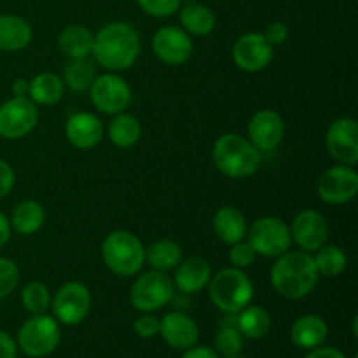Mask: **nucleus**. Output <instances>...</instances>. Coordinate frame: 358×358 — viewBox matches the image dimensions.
Masks as SVG:
<instances>
[{"instance_id":"f257e3e1","label":"nucleus","mask_w":358,"mask_h":358,"mask_svg":"<svg viewBox=\"0 0 358 358\" xmlns=\"http://www.w3.org/2000/svg\"><path fill=\"white\" fill-rule=\"evenodd\" d=\"M142 49L140 35L129 23L115 21L108 23L94 35L93 52L94 62L103 69L119 72L126 70L136 62Z\"/></svg>"},{"instance_id":"f03ea898","label":"nucleus","mask_w":358,"mask_h":358,"mask_svg":"<svg viewBox=\"0 0 358 358\" xmlns=\"http://www.w3.org/2000/svg\"><path fill=\"white\" fill-rule=\"evenodd\" d=\"M271 268V285L290 301L310 296L318 283V271L308 252H285Z\"/></svg>"},{"instance_id":"7ed1b4c3","label":"nucleus","mask_w":358,"mask_h":358,"mask_svg":"<svg viewBox=\"0 0 358 358\" xmlns=\"http://www.w3.org/2000/svg\"><path fill=\"white\" fill-rule=\"evenodd\" d=\"M217 170L229 178L252 177L261 166V152L238 133H224L212 149Z\"/></svg>"},{"instance_id":"20e7f679","label":"nucleus","mask_w":358,"mask_h":358,"mask_svg":"<svg viewBox=\"0 0 358 358\" xmlns=\"http://www.w3.org/2000/svg\"><path fill=\"white\" fill-rule=\"evenodd\" d=\"M210 299L227 315H236L248 306L254 297L250 278L238 268L220 269L208 282Z\"/></svg>"},{"instance_id":"39448f33","label":"nucleus","mask_w":358,"mask_h":358,"mask_svg":"<svg viewBox=\"0 0 358 358\" xmlns=\"http://www.w3.org/2000/svg\"><path fill=\"white\" fill-rule=\"evenodd\" d=\"M105 266L119 276H131L145 264V247L129 231H114L101 243Z\"/></svg>"},{"instance_id":"423d86ee","label":"nucleus","mask_w":358,"mask_h":358,"mask_svg":"<svg viewBox=\"0 0 358 358\" xmlns=\"http://www.w3.org/2000/svg\"><path fill=\"white\" fill-rule=\"evenodd\" d=\"M175 297V283L163 271H149L135 280L129 290V301L133 308L143 313L157 311Z\"/></svg>"},{"instance_id":"0eeeda50","label":"nucleus","mask_w":358,"mask_h":358,"mask_svg":"<svg viewBox=\"0 0 358 358\" xmlns=\"http://www.w3.org/2000/svg\"><path fill=\"white\" fill-rule=\"evenodd\" d=\"M62 339L59 325L49 315H34L21 325L17 345L28 357H45L56 350Z\"/></svg>"},{"instance_id":"6e6552de","label":"nucleus","mask_w":358,"mask_h":358,"mask_svg":"<svg viewBox=\"0 0 358 358\" xmlns=\"http://www.w3.org/2000/svg\"><path fill=\"white\" fill-rule=\"evenodd\" d=\"M247 238L255 254L275 259L289 252L292 245L290 227L278 217H262L247 229Z\"/></svg>"},{"instance_id":"1a4fd4ad","label":"nucleus","mask_w":358,"mask_h":358,"mask_svg":"<svg viewBox=\"0 0 358 358\" xmlns=\"http://www.w3.org/2000/svg\"><path fill=\"white\" fill-rule=\"evenodd\" d=\"M38 122V110L28 96H14L0 105V136L20 140L34 131Z\"/></svg>"},{"instance_id":"9d476101","label":"nucleus","mask_w":358,"mask_h":358,"mask_svg":"<svg viewBox=\"0 0 358 358\" xmlns=\"http://www.w3.org/2000/svg\"><path fill=\"white\" fill-rule=\"evenodd\" d=\"M52 315L65 325H77L91 310V292L84 283L69 282L59 287L51 301Z\"/></svg>"},{"instance_id":"9b49d317","label":"nucleus","mask_w":358,"mask_h":358,"mask_svg":"<svg viewBox=\"0 0 358 358\" xmlns=\"http://www.w3.org/2000/svg\"><path fill=\"white\" fill-rule=\"evenodd\" d=\"M90 96L94 107L108 115L121 114L131 103V87L122 77L105 73L96 77L90 87Z\"/></svg>"},{"instance_id":"f8f14e48","label":"nucleus","mask_w":358,"mask_h":358,"mask_svg":"<svg viewBox=\"0 0 358 358\" xmlns=\"http://www.w3.org/2000/svg\"><path fill=\"white\" fill-rule=\"evenodd\" d=\"M320 199L329 205H345L358 194V173L352 166L329 168L317 184Z\"/></svg>"},{"instance_id":"ddd939ff","label":"nucleus","mask_w":358,"mask_h":358,"mask_svg":"<svg viewBox=\"0 0 358 358\" xmlns=\"http://www.w3.org/2000/svg\"><path fill=\"white\" fill-rule=\"evenodd\" d=\"M325 147L329 154L346 166L358 163V124L355 119H336L325 133Z\"/></svg>"},{"instance_id":"4468645a","label":"nucleus","mask_w":358,"mask_h":358,"mask_svg":"<svg viewBox=\"0 0 358 358\" xmlns=\"http://www.w3.org/2000/svg\"><path fill=\"white\" fill-rule=\"evenodd\" d=\"M331 234L327 219L317 210H303L297 213L290 226V236L303 252H317L324 247Z\"/></svg>"},{"instance_id":"2eb2a0df","label":"nucleus","mask_w":358,"mask_h":358,"mask_svg":"<svg viewBox=\"0 0 358 358\" xmlns=\"http://www.w3.org/2000/svg\"><path fill=\"white\" fill-rule=\"evenodd\" d=\"M233 59L245 72H261L271 63L273 45L262 34H245L234 42Z\"/></svg>"},{"instance_id":"dca6fc26","label":"nucleus","mask_w":358,"mask_h":358,"mask_svg":"<svg viewBox=\"0 0 358 358\" xmlns=\"http://www.w3.org/2000/svg\"><path fill=\"white\" fill-rule=\"evenodd\" d=\"M191 35L178 27H163L152 38L154 55L166 65H182L192 55Z\"/></svg>"},{"instance_id":"f3484780","label":"nucleus","mask_w":358,"mask_h":358,"mask_svg":"<svg viewBox=\"0 0 358 358\" xmlns=\"http://www.w3.org/2000/svg\"><path fill=\"white\" fill-rule=\"evenodd\" d=\"M283 135H285V124H283L282 115L271 108H262L255 112L254 117L250 119L248 136H250V143L259 152L275 150L283 140Z\"/></svg>"},{"instance_id":"a211bd4d","label":"nucleus","mask_w":358,"mask_h":358,"mask_svg":"<svg viewBox=\"0 0 358 358\" xmlns=\"http://www.w3.org/2000/svg\"><path fill=\"white\" fill-rule=\"evenodd\" d=\"M159 334L173 350H189L198 343L199 331L191 317L180 311L164 315L159 320Z\"/></svg>"},{"instance_id":"6ab92c4d","label":"nucleus","mask_w":358,"mask_h":358,"mask_svg":"<svg viewBox=\"0 0 358 358\" xmlns=\"http://www.w3.org/2000/svg\"><path fill=\"white\" fill-rule=\"evenodd\" d=\"M105 128L96 115L90 112H77L70 115L65 124V135L73 147L87 150L96 147L103 138Z\"/></svg>"},{"instance_id":"aec40b11","label":"nucleus","mask_w":358,"mask_h":358,"mask_svg":"<svg viewBox=\"0 0 358 358\" xmlns=\"http://www.w3.org/2000/svg\"><path fill=\"white\" fill-rule=\"evenodd\" d=\"M212 278V268L203 257H189L178 262L175 268L173 283L184 294H198L208 285Z\"/></svg>"},{"instance_id":"412c9836","label":"nucleus","mask_w":358,"mask_h":358,"mask_svg":"<svg viewBox=\"0 0 358 358\" xmlns=\"http://www.w3.org/2000/svg\"><path fill=\"white\" fill-rule=\"evenodd\" d=\"M329 336V327L325 320L318 315H304L292 324L290 339L297 348L313 350L324 345Z\"/></svg>"},{"instance_id":"4be33fe9","label":"nucleus","mask_w":358,"mask_h":358,"mask_svg":"<svg viewBox=\"0 0 358 358\" xmlns=\"http://www.w3.org/2000/svg\"><path fill=\"white\" fill-rule=\"evenodd\" d=\"M213 233L220 241L234 245L247 236V219L234 206H222L213 215Z\"/></svg>"},{"instance_id":"5701e85b","label":"nucleus","mask_w":358,"mask_h":358,"mask_svg":"<svg viewBox=\"0 0 358 358\" xmlns=\"http://www.w3.org/2000/svg\"><path fill=\"white\" fill-rule=\"evenodd\" d=\"M31 41V27L16 14L0 16V51H21Z\"/></svg>"},{"instance_id":"b1692460","label":"nucleus","mask_w":358,"mask_h":358,"mask_svg":"<svg viewBox=\"0 0 358 358\" xmlns=\"http://www.w3.org/2000/svg\"><path fill=\"white\" fill-rule=\"evenodd\" d=\"M58 44L63 55L69 56L70 59L90 58V55L93 52L94 35L91 34L90 28L83 27V24H72L59 34Z\"/></svg>"},{"instance_id":"393cba45","label":"nucleus","mask_w":358,"mask_h":358,"mask_svg":"<svg viewBox=\"0 0 358 358\" xmlns=\"http://www.w3.org/2000/svg\"><path fill=\"white\" fill-rule=\"evenodd\" d=\"M44 220L45 212L41 203L27 199L14 208L13 217H10V229L16 231L17 234H23V236H30L44 226Z\"/></svg>"},{"instance_id":"a878e982","label":"nucleus","mask_w":358,"mask_h":358,"mask_svg":"<svg viewBox=\"0 0 358 358\" xmlns=\"http://www.w3.org/2000/svg\"><path fill=\"white\" fill-rule=\"evenodd\" d=\"M63 93H65V84H63L62 77L51 72H44L30 80L28 98L38 105H55L62 100Z\"/></svg>"},{"instance_id":"bb28decb","label":"nucleus","mask_w":358,"mask_h":358,"mask_svg":"<svg viewBox=\"0 0 358 358\" xmlns=\"http://www.w3.org/2000/svg\"><path fill=\"white\" fill-rule=\"evenodd\" d=\"M180 23L187 34L205 37L215 28V14L203 3H187L180 10Z\"/></svg>"},{"instance_id":"cd10ccee","label":"nucleus","mask_w":358,"mask_h":358,"mask_svg":"<svg viewBox=\"0 0 358 358\" xmlns=\"http://www.w3.org/2000/svg\"><path fill=\"white\" fill-rule=\"evenodd\" d=\"M142 135L138 119L131 114H117L108 124V138L119 149H129L135 145Z\"/></svg>"},{"instance_id":"c85d7f7f","label":"nucleus","mask_w":358,"mask_h":358,"mask_svg":"<svg viewBox=\"0 0 358 358\" xmlns=\"http://www.w3.org/2000/svg\"><path fill=\"white\" fill-rule=\"evenodd\" d=\"M236 327L248 339H261L271 329V317L261 306H245L238 315Z\"/></svg>"},{"instance_id":"c756f323","label":"nucleus","mask_w":358,"mask_h":358,"mask_svg":"<svg viewBox=\"0 0 358 358\" xmlns=\"http://www.w3.org/2000/svg\"><path fill=\"white\" fill-rule=\"evenodd\" d=\"M182 261V248L178 247V243L171 240H161L156 241L149 247V250H145V262H149V266L156 271H170L178 266V262Z\"/></svg>"},{"instance_id":"7c9ffc66","label":"nucleus","mask_w":358,"mask_h":358,"mask_svg":"<svg viewBox=\"0 0 358 358\" xmlns=\"http://www.w3.org/2000/svg\"><path fill=\"white\" fill-rule=\"evenodd\" d=\"M94 79H96V70L90 58L72 59L63 72V84H66L76 93L90 90Z\"/></svg>"},{"instance_id":"2f4dec72","label":"nucleus","mask_w":358,"mask_h":358,"mask_svg":"<svg viewBox=\"0 0 358 358\" xmlns=\"http://www.w3.org/2000/svg\"><path fill=\"white\" fill-rule=\"evenodd\" d=\"M315 266H317L318 275L329 276V278H336L341 275L348 266V257H346L345 250L339 248L338 245H327L318 248L317 255L313 257Z\"/></svg>"},{"instance_id":"473e14b6","label":"nucleus","mask_w":358,"mask_h":358,"mask_svg":"<svg viewBox=\"0 0 358 358\" xmlns=\"http://www.w3.org/2000/svg\"><path fill=\"white\" fill-rule=\"evenodd\" d=\"M21 303L31 315H42L51 306V294L41 282H31L21 290Z\"/></svg>"},{"instance_id":"72a5a7b5","label":"nucleus","mask_w":358,"mask_h":358,"mask_svg":"<svg viewBox=\"0 0 358 358\" xmlns=\"http://www.w3.org/2000/svg\"><path fill=\"white\" fill-rule=\"evenodd\" d=\"M213 345H215V352L220 353V355L227 358L236 357L240 355L241 350H243V336L238 331V327H233V325H222V327L217 331Z\"/></svg>"},{"instance_id":"f704fd0d","label":"nucleus","mask_w":358,"mask_h":358,"mask_svg":"<svg viewBox=\"0 0 358 358\" xmlns=\"http://www.w3.org/2000/svg\"><path fill=\"white\" fill-rule=\"evenodd\" d=\"M20 283V269L10 259L0 257V299L14 292Z\"/></svg>"},{"instance_id":"c9c22d12","label":"nucleus","mask_w":358,"mask_h":358,"mask_svg":"<svg viewBox=\"0 0 358 358\" xmlns=\"http://www.w3.org/2000/svg\"><path fill=\"white\" fill-rule=\"evenodd\" d=\"M255 254L254 248L250 247L248 241H238V243L231 245V250H229V261L233 264V268L238 269H245V268H250L252 264L255 262Z\"/></svg>"},{"instance_id":"e433bc0d","label":"nucleus","mask_w":358,"mask_h":358,"mask_svg":"<svg viewBox=\"0 0 358 358\" xmlns=\"http://www.w3.org/2000/svg\"><path fill=\"white\" fill-rule=\"evenodd\" d=\"M182 0H138V6L142 7L143 13L156 17L171 16L178 10Z\"/></svg>"},{"instance_id":"4c0bfd02","label":"nucleus","mask_w":358,"mask_h":358,"mask_svg":"<svg viewBox=\"0 0 358 358\" xmlns=\"http://www.w3.org/2000/svg\"><path fill=\"white\" fill-rule=\"evenodd\" d=\"M133 329H135L136 336H140L142 339H150L159 334V320L152 315H142L135 320Z\"/></svg>"},{"instance_id":"58836bf2","label":"nucleus","mask_w":358,"mask_h":358,"mask_svg":"<svg viewBox=\"0 0 358 358\" xmlns=\"http://www.w3.org/2000/svg\"><path fill=\"white\" fill-rule=\"evenodd\" d=\"M266 37V41L271 45H280L289 38V28L283 21H273V23L268 24L266 31L262 34Z\"/></svg>"},{"instance_id":"ea45409f","label":"nucleus","mask_w":358,"mask_h":358,"mask_svg":"<svg viewBox=\"0 0 358 358\" xmlns=\"http://www.w3.org/2000/svg\"><path fill=\"white\" fill-rule=\"evenodd\" d=\"M14 170L10 168L9 163H6L3 159H0V199L6 198L14 187Z\"/></svg>"},{"instance_id":"a19ab883","label":"nucleus","mask_w":358,"mask_h":358,"mask_svg":"<svg viewBox=\"0 0 358 358\" xmlns=\"http://www.w3.org/2000/svg\"><path fill=\"white\" fill-rule=\"evenodd\" d=\"M17 348L14 339L7 332L0 331V358H16Z\"/></svg>"},{"instance_id":"79ce46f5","label":"nucleus","mask_w":358,"mask_h":358,"mask_svg":"<svg viewBox=\"0 0 358 358\" xmlns=\"http://www.w3.org/2000/svg\"><path fill=\"white\" fill-rule=\"evenodd\" d=\"M182 358H219V353L212 348H206V346H192V348L185 350V353Z\"/></svg>"},{"instance_id":"37998d69","label":"nucleus","mask_w":358,"mask_h":358,"mask_svg":"<svg viewBox=\"0 0 358 358\" xmlns=\"http://www.w3.org/2000/svg\"><path fill=\"white\" fill-rule=\"evenodd\" d=\"M306 358H348L338 348H313V352L308 353Z\"/></svg>"},{"instance_id":"c03bdc74","label":"nucleus","mask_w":358,"mask_h":358,"mask_svg":"<svg viewBox=\"0 0 358 358\" xmlns=\"http://www.w3.org/2000/svg\"><path fill=\"white\" fill-rule=\"evenodd\" d=\"M10 231L13 229H10L9 219H7V217L0 212V248H2L3 245L10 240Z\"/></svg>"},{"instance_id":"a18cd8bd","label":"nucleus","mask_w":358,"mask_h":358,"mask_svg":"<svg viewBox=\"0 0 358 358\" xmlns=\"http://www.w3.org/2000/svg\"><path fill=\"white\" fill-rule=\"evenodd\" d=\"M28 91H30V83L23 79H17L13 84V93L14 96H28Z\"/></svg>"},{"instance_id":"49530a36","label":"nucleus","mask_w":358,"mask_h":358,"mask_svg":"<svg viewBox=\"0 0 358 358\" xmlns=\"http://www.w3.org/2000/svg\"><path fill=\"white\" fill-rule=\"evenodd\" d=\"M231 358H243V357H238V355H236V357H231Z\"/></svg>"}]
</instances>
